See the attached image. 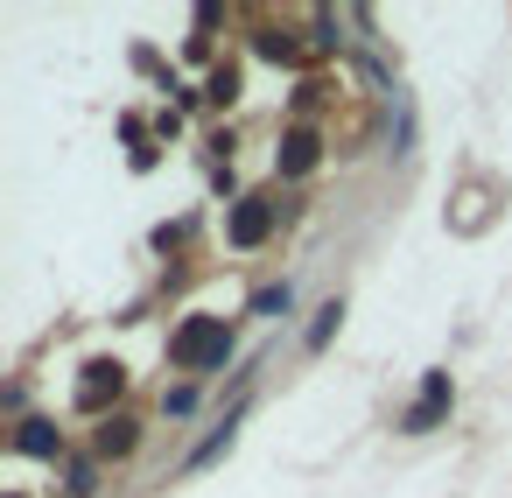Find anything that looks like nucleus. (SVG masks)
I'll use <instances>...</instances> for the list:
<instances>
[{
  "label": "nucleus",
  "mask_w": 512,
  "mask_h": 498,
  "mask_svg": "<svg viewBox=\"0 0 512 498\" xmlns=\"http://www.w3.org/2000/svg\"><path fill=\"white\" fill-rule=\"evenodd\" d=\"M225 358H232L225 316H190V323L169 337V365H183V372H204V365H225Z\"/></svg>",
  "instance_id": "1"
},
{
  "label": "nucleus",
  "mask_w": 512,
  "mask_h": 498,
  "mask_svg": "<svg viewBox=\"0 0 512 498\" xmlns=\"http://www.w3.org/2000/svg\"><path fill=\"white\" fill-rule=\"evenodd\" d=\"M225 232H232V246H260V239L274 232V204H267V197L232 204V225H225Z\"/></svg>",
  "instance_id": "2"
},
{
  "label": "nucleus",
  "mask_w": 512,
  "mask_h": 498,
  "mask_svg": "<svg viewBox=\"0 0 512 498\" xmlns=\"http://www.w3.org/2000/svg\"><path fill=\"white\" fill-rule=\"evenodd\" d=\"M120 386H127V365L120 358H92L85 379H78V407H106V393H120Z\"/></svg>",
  "instance_id": "3"
},
{
  "label": "nucleus",
  "mask_w": 512,
  "mask_h": 498,
  "mask_svg": "<svg viewBox=\"0 0 512 498\" xmlns=\"http://www.w3.org/2000/svg\"><path fill=\"white\" fill-rule=\"evenodd\" d=\"M442 407H449V372H428V379H421V400L400 414V428H407V435H421V428H428Z\"/></svg>",
  "instance_id": "4"
},
{
  "label": "nucleus",
  "mask_w": 512,
  "mask_h": 498,
  "mask_svg": "<svg viewBox=\"0 0 512 498\" xmlns=\"http://www.w3.org/2000/svg\"><path fill=\"white\" fill-rule=\"evenodd\" d=\"M316 155H323V141H316L309 127H295V134L281 141V155H274V162H281V176H309V169H316Z\"/></svg>",
  "instance_id": "5"
},
{
  "label": "nucleus",
  "mask_w": 512,
  "mask_h": 498,
  "mask_svg": "<svg viewBox=\"0 0 512 498\" xmlns=\"http://www.w3.org/2000/svg\"><path fill=\"white\" fill-rule=\"evenodd\" d=\"M134 442H141V428H134L127 414L99 421V435H92V449H99V456H134Z\"/></svg>",
  "instance_id": "6"
},
{
  "label": "nucleus",
  "mask_w": 512,
  "mask_h": 498,
  "mask_svg": "<svg viewBox=\"0 0 512 498\" xmlns=\"http://www.w3.org/2000/svg\"><path fill=\"white\" fill-rule=\"evenodd\" d=\"M15 449H22V456H64V435H57L50 421H22Z\"/></svg>",
  "instance_id": "7"
},
{
  "label": "nucleus",
  "mask_w": 512,
  "mask_h": 498,
  "mask_svg": "<svg viewBox=\"0 0 512 498\" xmlns=\"http://www.w3.org/2000/svg\"><path fill=\"white\" fill-rule=\"evenodd\" d=\"M288 309H295V288H288V281H281V288H260V295H253V316H288Z\"/></svg>",
  "instance_id": "8"
},
{
  "label": "nucleus",
  "mask_w": 512,
  "mask_h": 498,
  "mask_svg": "<svg viewBox=\"0 0 512 498\" xmlns=\"http://www.w3.org/2000/svg\"><path fill=\"white\" fill-rule=\"evenodd\" d=\"M337 316H344V302H323V309H316V323H309V351H323V344H330Z\"/></svg>",
  "instance_id": "9"
},
{
  "label": "nucleus",
  "mask_w": 512,
  "mask_h": 498,
  "mask_svg": "<svg viewBox=\"0 0 512 498\" xmlns=\"http://www.w3.org/2000/svg\"><path fill=\"white\" fill-rule=\"evenodd\" d=\"M64 491H71V498H92V491H99V470H92V463H71V484H64Z\"/></svg>",
  "instance_id": "10"
},
{
  "label": "nucleus",
  "mask_w": 512,
  "mask_h": 498,
  "mask_svg": "<svg viewBox=\"0 0 512 498\" xmlns=\"http://www.w3.org/2000/svg\"><path fill=\"white\" fill-rule=\"evenodd\" d=\"M260 57H281V64H288V57H295V43H288V36H260Z\"/></svg>",
  "instance_id": "11"
},
{
  "label": "nucleus",
  "mask_w": 512,
  "mask_h": 498,
  "mask_svg": "<svg viewBox=\"0 0 512 498\" xmlns=\"http://www.w3.org/2000/svg\"><path fill=\"white\" fill-rule=\"evenodd\" d=\"M15 498H22V491H15Z\"/></svg>",
  "instance_id": "12"
}]
</instances>
